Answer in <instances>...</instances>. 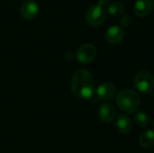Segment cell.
I'll return each instance as SVG.
<instances>
[{
  "instance_id": "6da1fadb",
  "label": "cell",
  "mask_w": 154,
  "mask_h": 153,
  "mask_svg": "<svg viewBox=\"0 0 154 153\" xmlns=\"http://www.w3.org/2000/svg\"><path fill=\"white\" fill-rule=\"evenodd\" d=\"M72 94L81 99H89L95 93V82L93 76L87 69L77 70L70 83Z\"/></svg>"
},
{
  "instance_id": "7a4b0ae2",
  "label": "cell",
  "mask_w": 154,
  "mask_h": 153,
  "mask_svg": "<svg viewBox=\"0 0 154 153\" xmlns=\"http://www.w3.org/2000/svg\"><path fill=\"white\" fill-rule=\"evenodd\" d=\"M116 105L120 109L127 113L136 112L141 104V97L134 90H122L116 96Z\"/></svg>"
},
{
  "instance_id": "3957f363",
  "label": "cell",
  "mask_w": 154,
  "mask_h": 153,
  "mask_svg": "<svg viewBox=\"0 0 154 153\" xmlns=\"http://www.w3.org/2000/svg\"><path fill=\"white\" fill-rule=\"evenodd\" d=\"M134 85L137 91L143 94H149L154 89L153 75L149 71L142 70L135 76Z\"/></svg>"
},
{
  "instance_id": "277c9868",
  "label": "cell",
  "mask_w": 154,
  "mask_h": 153,
  "mask_svg": "<svg viewBox=\"0 0 154 153\" xmlns=\"http://www.w3.org/2000/svg\"><path fill=\"white\" fill-rule=\"evenodd\" d=\"M106 18V12L100 5H92L86 12V20L91 26L101 25Z\"/></svg>"
},
{
  "instance_id": "5b68a950",
  "label": "cell",
  "mask_w": 154,
  "mask_h": 153,
  "mask_svg": "<svg viewBox=\"0 0 154 153\" xmlns=\"http://www.w3.org/2000/svg\"><path fill=\"white\" fill-rule=\"evenodd\" d=\"M97 56V48L90 43L83 44L77 51V60L82 64L90 63Z\"/></svg>"
},
{
  "instance_id": "8992f818",
  "label": "cell",
  "mask_w": 154,
  "mask_h": 153,
  "mask_svg": "<svg viewBox=\"0 0 154 153\" xmlns=\"http://www.w3.org/2000/svg\"><path fill=\"white\" fill-rule=\"evenodd\" d=\"M39 13L38 4L33 0H25L20 6V14L25 20H33Z\"/></svg>"
},
{
  "instance_id": "52a82bcc",
  "label": "cell",
  "mask_w": 154,
  "mask_h": 153,
  "mask_svg": "<svg viewBox=\"0 0 154 153\" xmlns=\"http://www.w3.org/2000/svg\"><path fill=\"white\" fill-rule=\"evenodd\" d=\"M116 94V87L113 83L106 82L101 84L97 89V96L101 100H110Z\"/></svg>"
},
{
  "instance_id": "ba28073f",
  "label": "cell",
  "mask_w": 154,
  "mask_h": 153,
  "mask_svg": "<svg viewBox=\"0 0 154 153\" xmlns=\"http://www.w3.org/2000/svg\"><path fill=\"white\" fill-rule=\"evenodd\" d=\"M98 117L99 119L106 124H109L111 122H113V120L116 117V109L115 107L109 104V103H105L102 104L99 108H98Z\"/></svg>"
},
{
  "instance_id": "9c48e42d",
  "label": "cell",
  "mask_w": 154,
  "mask_h": 153,
  "mask_svg": "<svg viewBox=\"0 0 154 153\" xmlns=\"http://www.w3.org/2000/svg\"><path fill=\"white\" fill-rule=\"evenodd\" d=\"M153 8V0H136L134 5V13L140 17H145L152 12Z\"/></svg>"
},
{
  "instance_id": "30bf717a",
  "label": "cell",
  "mask_w": 154,
  "mask_h": 153,
  "mask_svg": "<svg viewBox=\"0 0 154 153\" xmlns=\"http://www.w3.org/2000/svg\"><path fill=\"white\" fill-rule=\"evenodd\" d=\"M125 31L121 26L113 25L106 32V40L111 44H117L124 40Z\"/></svg>"
},
{
  "instance_id": "8fae6325",
  "label": "cell",
  "mask_w": 154,
  "mask_h": 153,
  "mask_svg": "<svg viewBox=\"0 0 154 153\" xmlns=\"http://www.w3.org/2000/svg\"><path fill=\"white\" fill-rule=\"evenodd\" d=\"M116 129L122 134H127L132 131L133 122L126 115H120L116 119Z\"/></svg>"
},
{
  "instance_id": "7c38bea8",
  "label": "cell",
  "mask_w": 154,
  "mask_h": 153,
  "mask_svg": "<svg viewBox=\"0 0 154 153\" xmlns=\"http://www.w3.org/2000/svg\"><path fill=\"white\" fill-rule=\"evenodd\" d=\"M139 143L143 148L148 149L154 146V131L153 130H148L143 132L140 138H139Z\"/></svg>"
},
{
  "instance_id": "4fadbf2b",
  "label": "cell",
  "mask_w": 154,
  "mask_h": 153,
  "mask_svg": "<svg viewBox=\"0 0 154 153\" xmlns=\"http://www.w3.org/2000/svg\"><path fill=\"white\" fill-rule=\"evenodd\" d=\"M125 11V5L119 1H115L111 3L108 6V12L110 14L114 16H119L122 15Z\"/></svg>"
},
{
  "instance_id": "5bb4252c",
  "label": "cell",
  "mask_w": 154,
  "mask_h": 153,
  "mask_svg": "<svg viewBox=\"0 0 154 153\" xmlns=\"http://www.w3.org/2000/svg\"><path fill=\"white\" fill-rule=\"evenodd\" d=\"M134 123L139 127H146L149 124L148 115L143 112H136L134 115Z\"/></svg>"
},
{
  "instance_id": "9a60e30c",
  "label": "cell",
  "mask_w": 154,
  "mask_h": 153,
  "mask_svg": "<svg viewBox=\"0 0 154 153\" xmlns=\"http://www.w3.org/2000/svg\"><path fill=\"white\" fill-rule=\"evenodd\" d=\"M119 23L122 27H128L132 23V17L129 15H125L120 19Z\"/></svg>"
},
{
  "instance_id": "2e32d148",
  "label": "cell",
  "mask_w": 154,
  "mask_h": 153,
  "mask_svg": "<svg viewBox=\"0 0 154 153\" xmlns=\"http://www.w3.org/2000/svg\"><path fill=\"white\" fill-rule=\"evenodd\" d=\"M97 1H98V5H100L102 7L108 5L109 2H110V0H97Z\"/></svg>"
}]
</instances>
